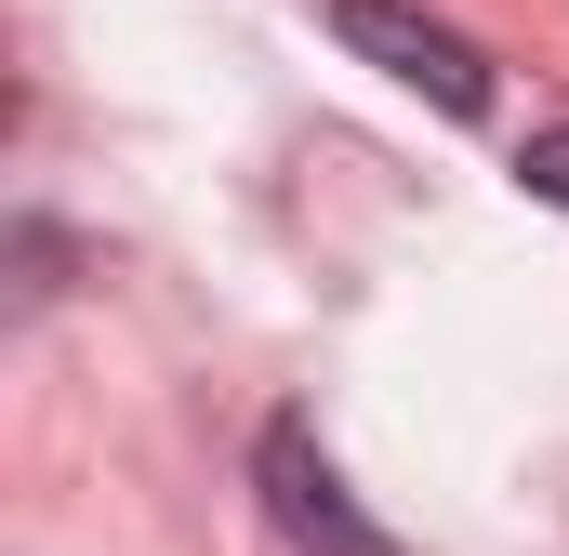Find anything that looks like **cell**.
Listing matches in <instances>:
<instances>
[{
	"mask_svg": "<svg viewBox=\"0 0 569 556\" xmlns=\"http://www.w3.org/2000/svg\"><path fill=\"white\" fill-rule=\"evenodd\" d=\"M517 186H530V199H557V212H569V120H557V133H530V146H517Z\"/></svg>",
	"mask_w": 569,
	"mask_h": 556,
	"instance_id": "cell-3",
	"label": "cell"
},
{
	"mask_svg": "<svg viewBox=\"0 0 569 556\" xmlns=\"http://www.w3.org/2000/svg\"><path fill=\"white\" fill-rule=\"evenodd\" d=\"M331 27H345V53H371L385 80H411V93H437L450 120H477V107H490V53H477L463 27H437V13H411V0H331Z\"/></svg>",
	"mask_w": 569,
	"mask_h": 556,
	"instance_id": "cell-2",
	"label": "cell"
},
{
	"mask_svg": "<svg viewBox=\"0 0 569 556\" xmlns=\"http://www.w3.org/2000/svg\"><path fill=\"white\" fill-rule=\"evenodd\" d=\"M252 477H266V517H279V544H291V556H411L398 530H371V517H358V490L331 477V450H318L305 424H266Z\"/></svg>",
	"mask_w": 569,
	"mask_h": 556,
	"instance_id": "cell-1",
	"label": "cell"
}]
</instances>
